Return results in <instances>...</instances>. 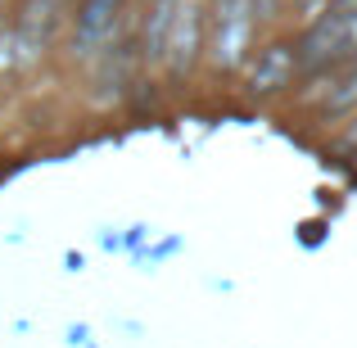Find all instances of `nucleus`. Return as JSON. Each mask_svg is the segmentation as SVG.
<instances>
[{
    "mask_svg": "<svg viewBox=\"0 0 357 348\" xmlns=\"http://www.w3.org/2000/svg\"><path fill=\"white\" fill-rule=\"evenodd\" d=\"M344 105H357V73H353L349 82H344V91H340V96L331 100V109H344Z\"/></svg>",
    "mask_w": 357,
    "mask_h": 348,
    "instance_id": "nucleus-1",
    "label": "nucleus"
},
{
    "mask_svg": "<svg viewBox=\"0 0 357 348\" xmlns=\"http://www.w3.org/2000/svg\"><path fill=\"white\" fill-rule=\"evenodd\" d=\"M303 5H317V0H303Z\"/></svg>",
    "mask_w": 357,
    "mask_h": 348,
    "instance_id": "nucleus-2",
    "label": "nucleus"
}]
</instances>
